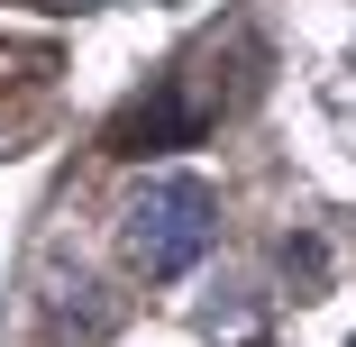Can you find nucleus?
I'll list each match as a JSON object with an SVG mask.
<instances>
[{"label":"nucleus","mask_w":356,"mask_h":347,"mask_svg":"<svg viewBox=\"0 0 356 347\" xmlns=\"http://www.w3.org/2000/svg\"><path fill=\"white\" fill-rule=\"evenodd\" d=\"M210 229H220V201L201 174H156L128 201V256L147 274H192L210 256Z\"/></svg>","instance_id":"f257e3e1"}]
</instances>
